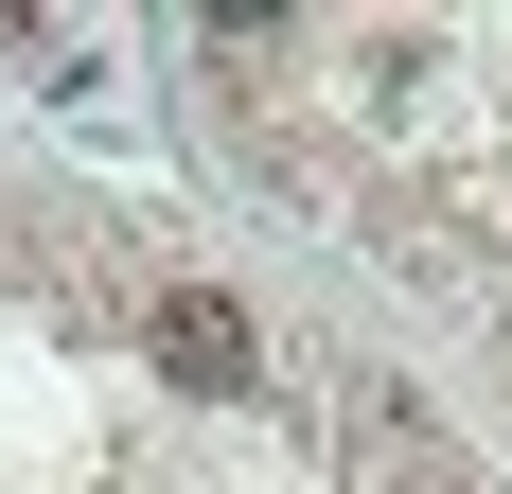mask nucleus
Returning a JSON list of instances; mask_svg holds the SVG:
<instances>
[{
  "label": "nucleus",
  "instance_id": "obj_1",
  "mask_svg": "<svg viewBox=\"0 0 512 494\" xmlns=\"http://www.w3.org/2000/svg\"><path fill=\"white\" fill-rule=\"evenodd\" d=\"M142 336H159V371H177V389H212V406L265 389V336H248V300H230V283H159Z\"/></svg>",
  "mask_w": 512,
  "mask_h": 494
},
{
  "label": "nucleus",
  "instance_id": "obj_2",
  "mask_svg": "<svg viewBox=\"0 0 512 494\" xmlns=\"http://www.w3.org/2000/svg\"><path fill=\"white\" fill-rule=\"evenodd\" d=\"M371 494H477V477H460V459H389Z\"/></svg>",
  "mask_w": 512,
  "mask_h": 494
}]
</instances>
